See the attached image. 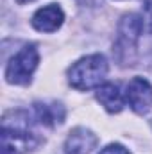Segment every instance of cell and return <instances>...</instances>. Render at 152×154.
Wrapping results in <instances>:
<instances>
[{"mask_svg":"<svg viewBox=\"0 0 152 154\" xmlns=\"http://www.w3.org/2000/svg\"><path fill=\"white\" fill-rule=\"evenodd\" d=\"M2 120V154H27L38 149L41 138L29 131V116L23 111H11Z\"/></svg>","mask_w":152,"mask_h":154,"instance_id":"1","label":"cell"},{"mask_svg":"<svg viewBox=\"0 0 152 154\" xmlns=\"http://www.w3.org/2000/svg\"><path fill=\"white\" fill-rule=\"evenodd\" d=\"M143 20L140 14H125L118 23V38L114 43V57L122 66H132L136 61L138 39L143 34Z\"/></svg>","mask_w":152,"mask_h":154,"instance_id":"2","label":"cell"},{"mask_svg":"<svg viewBox=\"0 0 152 154\" xmlns=\"http://www.w3.org/2000/svg\"><path fill=\"white\" fill-rule=\"evenodd\" d=\"M108 74V61L102 54H91L74 63L68 70V81L75 90H91L100 86Z\"/></svg>","mask_w":152,"mask_h":154,"instance_id":"3","label":"cell"},{"mask_svg":"<svg viewBox=\"0 0 152 154\" xmlns=\"http://www.w3.org/2000/svg\"><path fill=\"white\" fill-rule=\"evenodd\" d=\"M38 63H39V52L36 48V45L27 43L7 63L5 81L11 82V84H29L34 70L38 68Z\"/></svg>","mask_w":152,"mask_h":154,"instance_id":"4","label":"cell"},{"mask_svg":"<svg viewBox=\"0 0 152 154\" xmlns=\"http://www.w3.org/2000/svg\"><path fill=\"white\" fill-rule=\"evenodd\" d=\"M125 100L138 115L152 109V84L143 77H132L125 86Z\"/></svg>","mask_w":152,"mask_h":154,"instance_id":"5","label":"cell"},{"mask_svg":"<svg viewBox=\"0 0 152 154\" xmlns=\"http://www.w3.org/2000/svg\"><path fill=\"white\" fill-rule=\"evenodd\" d=\"M32 27L39 32H54L65 22V13L57 4H48L38 9L32 16Z\"/></svg>","mask_w":152,"mask_h":154,"instance_id":"6","label":"cell"},{"mask_svg":"<svg viewBox=\"0 0 152 154\" xmlns=\"http://www.w3.org/2000/svg\"><path fill=\"white\" fill-rule=\"evenodd\" d=\"M99 143L97 134L86 127H75L70 131L65 142V154H90Z\"/></svg>","mask_w":152,"mask_h":154,"instance_id":"7","label":"cell"},{"mask_svg":"<svg viewBox=\"0 0 152 154\" xmlns=\"http://www.w3.org/2000/svg\"><path fill=\"white\" fill-rule=\"evenodd\" d=\"M97 99L109 113H120L123 109V95L120 88L113 82H104L102 86H99Z\"/></svg>","mask_w":152,"mask_h":154,"instance_id":"8","label":"cell"},{"mask_svg":"<svg viewBox=\"0 0 152 154\" xmlns=\"http://www.w3.org/2000/svg\"><path fill=\"white\" fill-rule=\"evenodd\" d=\"M34 115H36V120L41 125L54 127L56 124L65 122V108L57 102H52V104L36 102L34 104Z\"/></svg>","mask_w":152,"mask_h":154,"instance_id":"9","label":"cell"},{"mask_svg":"<svg viewBox=\"0 0 152 154\" xmlns=\"http://www.w3.org/2000/svg\"><path fill=\"white\" fill-rule=\"evenodd\" d=\"M141 20H143V31L152 34V4L145 5V13H143Z\"/></svg>","mask_w":152,"mask_h":154,"instance_id":"10","label":"cell"},{"mask_svg":"<svg viewBox=\"0 0 152 154\" xmlns=\"http://www.w3.org/2000/svg\"><path fill=\"white\" fill-rule=\"evenodd\" d=\"M99 154H131V152L123 145H120V143H109V145H106Z\"/></svg>","mask_w":152,"mask_h":154,"instance_id":"11","label":"cell"},{"mask_svg":"<svg viewBox=\"0 0 152 154\" xmlns=\"http://www.w3.org/2000/svg\"><path fill=\"white\" fill-rule=\"evenodd\" d=\"M81 5H88V7H93V5H100L102 0H77Z\"/></svg>","mask_w":152,"mask_h":154,"instance_id":"12","label":"cell"},{"mask_svg":"<svg viewBox=\"0 0 152 154\" xmlns=\"http://www.w3.org/2000/svg\"><path fill=\"white\" fill-rule=\"evenodd\" d=\"M143 2H145V5H150L152 4V0H143Z\"/></svg>","mask_w":152,"mask_h":154,"instance_id":"13","label":"cell"},{"mask_svg":"<svg viewBox=\"0 0 152 154\" xmlns=\"http://www.w3.org/2000/svg\"><path fill=\"white\" fill-rule=\"evenodd\" d=\"M20 4H25V2H32V0H18Z\"/></svg>","mask_w":152,"mask_h":154,"instance_id":"14","label":"cell"},{"mask_svg":"<svg viewBox=\"0 0 152 154\" xmlns=\"http://www.w3.org/2000/svg\"><path fill=\"white\" fill-rule=\"evenodd\" d=\"M150 124H152V122H150Z\"/></svg>","mask_w":152,"mask_h":154,"instance_id":"15","label":"cell"}]
</instances>
